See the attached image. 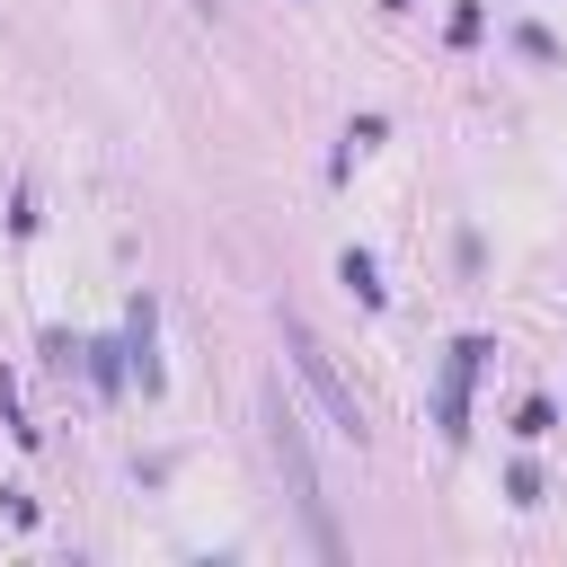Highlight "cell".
Segmentation results:
<instances>
[{
	"instance_id": "6",
	"label": "cell",
	"mask_w": 567,
	"mask_h": 567,
	"mask_svg": "<svg viewBox=\"0 0 567 567\" xmlns=\"http://www.w3.org/2000/svg\"><path fill=\"white\" fill-rule=\"evenodd\" d=\"M124 346H89V372H97V390H124V363H115Z\"/></svg>"
},
{
	"instance_id": "2",
	"label": "cell",
	"mask_w": 567,
	"mask_h": 567,
	"mask_svg": "<svg viewBox=\"0 0 567 567\" xmlns=\"http://www.w3.org/2000/svg\"><path fill=\"white\" fill-rule=\"evenodd\" d=\"M284 346H292V372L310 381V399L328 408V425H337L346 443H363V399L337 381V363H328V346L310 337V319H301V310H284Z\"/></svg>"
},
{
	"instance_id": "3",
	"label": "cell",
	"mask_w": 567,
	"mask_h": 567,
	"mask_svg": "<svg viewBox=\"0 0 567 567\" xmlns=\"http://www.w3.org/2000/svg\"><path fill=\"white\" fill-rule=\"evenodd\" d=\"M487 354H496L487 337H461V346H452V363H443V390H434V425H443V443H461V434H470V372H478Z\"/></svg>"
},
{
	"instance_id": "8",
	"label": "cell",
	"mask_w": 567,
	"mask_h": 567,
	"mask_svg": "<svg viewBox=\"0 0 567 567\" xmlns=\"http://www.w3.org/2000/svg\"><path fill=\"white\" fill-rule=\"evenodd\" d=\"M372 142H381V115H354V124H346V159L372 151ZM346 159H337V168H346Z\"/></svg>"
},
{
	"instance_id": "9",
	"label": "cell",
	"mask_w": 567,
	"mask_h": 567,
	"mask_svg": "<svg viewBox=\"0 0 567 567\" xmlns=\"http://www.w3.org/2000/svg\"><path fill=\"white\" fill-rule=\"evenodd\" d=\"M195 9H204V18H213V9H221V0H195Z\"/></svg>"
},
{
	"instance_id": "4",
	"label": "cell",
	"mask_w": 567,
	"mask_h": 567,
	"mask_svg": "<svg viewBox=\"0 0 567 567\" xmlns=\"http://www.w3.org/2000/svg\"><path fill=\"white\" fill-rule=\"evenodd\" d=\"M337 284H346V292H354L363 310H381V301H390V284H381V266H372V248H346V257H337Z\"/></svg>"
},
{
	"instance_id": "7",
	"label": "cell",
	"mask_w": 567,
	"mask_h": 567,
	"mask_svg": "<svg viewBox=\"0 0 567 567\" xmlns=\"http://www.w3.org/2000/svg\"><path fill=\"white\" fill-rule=\"evenodd\" d=\"M505 496H514V505H540V470L514 461V470H505Z\"/></svg>"
},
{
	"instance_id": "5",
	"label": "cell",
	"mask_w": 567,
	"mask_h": 567,
	"mask_svg": "<svg viewBox=\"0 0 567 567\" xmlns=\"http://www.w3.org/2000/svg\"><path fill=\"white\" fill-rule=\"evenodd\" d=\"M514 434H523V443L558 434V408H549V399H523V408H514Z\"/></svg>"
},
{
	"instance_id": "1",
	"label": "cell",
	"mask_w": 567,
	"mask_h": 567,
	"mask_svg": "<svg viewBox=\"0 0 567 567\" xmlns=\"http://www.w3.org/2000/svg\"><path fill=\"white\" fill-rule=\"evenodd\" d=\"M266 443H275V470H284V487H292V505H301V523H310L319 558H346V540H337V523H328V496H319V461H310L301 416L284 408V390H266Z\"/></svg>"
}]
</instances>
